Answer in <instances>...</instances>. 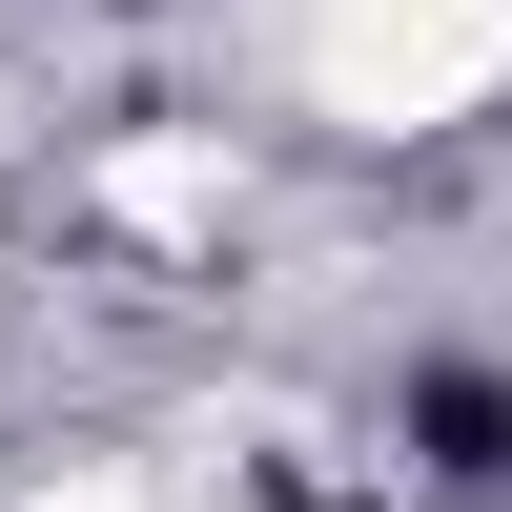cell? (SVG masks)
Wrapping results in <instances>:
<instances>
[{"label":"cell","instance_id":"6da1fadb","mask_svg":"<svg viewBox=\"0 0 512 512\" xmlns=\"http://www.w3.org/2000/svg\"><path fill=\"white\" fill-rule=\"evenodd\" d=\"M287 62L328 123H472L512 82V0H287Z\"/></svg>","mask_w":512,"mask_h":512},{"label":"cell","instance_id":"7a4b0ae2","mask_svg":"<svg viewBox=\"0 0 512 512\" xmlns=\"http://www.w3.org/2000/svg\"><path fill=\"white\" fill-rule=\"evenodd\" d=\"M41 512H144V492H123V472H82V492H41Z\"/></svg>","mask_w":512,"mask_h":512}]
</instances>
